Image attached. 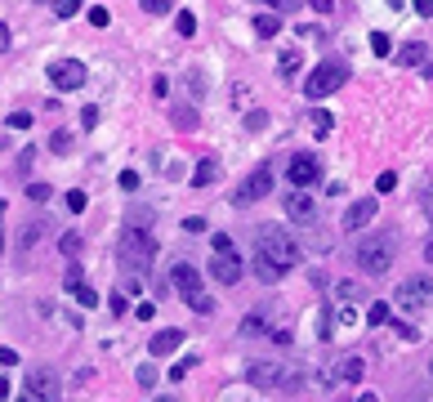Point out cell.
I'll return each mask as SVG.
<instances>
[{"instance_id": "obj_1", "label": "cell", "mask_w": 433, "mask_h": 402, "mask_svg": "<svg viewBox=\"0 0 433 402\" xmlns=\"http://www.w3.org/2000/svg\"><path fill=\"white\" fill-rule=\"evenodd\" d=\"M255 250L263 255V260H273L282 273L299 264V241L286 233L282 224H259V228H255Z\"/></svg>"}, {"instance_id": "obj_2", "label": "cell", "mask_w": 433, "mask_h": 402, "mask_svg": "<svg viewBox=\"0 0 433 402\" xmlns=\"http://www.w3.org/2000/svg\"><path fill=\"white\" fill-rule=\"evenodd\" d=\"M116 260H121L130 273H143V268H152L156 260V237L152 228H121V237H116Z\"/></svg>"}, {"instance_id": "obj_3", "label": "cell", "mask_w": 433, "mask_h": 402, "mask_svg": "<svg viewBox=\"0 0 433 402\" xmlns=\"http://www.w3.org/2000/svg\"><path fill=\"white\" fill-rule=\"evenodd\" d=\"M393 260H398V237L393 233H376V237H366L362 246H357V268H362L366 277L389 273Z\"/></svg>"}, {"instance_id": "obj_4", "label": "cell", "mask_w": 433, "mask_h": 402, "mask_svg": "<svg viewBox=\"0 0 433 402\" xmlns=\"http://www.w3.org/2000/svg\"><path fill=\"white\" fill-rule=\"evenodd\" d=\"M214 246V260H210V277L214 282H224V286H237L242 282V255H237V246H233V237H214L210 241Z\"/></svg>"}, {"instance_id": "obj_5", "label": "cell", "mask_w": 433, "mask_h": 402, "mask_svg": "<svg viewBox=\"0 0 433 402\" xmlns=\"http://www.w3.org/2000/svg\"><path fill=\"white\" fill-rule=\"evenodd\" d=\"M344 81H348V67L340 63V58H327V63H317L312 76L304 81V94H308V99H327V94H335Z\"/></svg>"}, {"instance_id": "obj_6", "label": "cell", "mask_w": 433, "mask_h": 402, "mask_svg": "<svg viewBox=\"0 0 433 402\" xmlns=\"http://www.w3.org/2000/svg\"><path fill=\"white\" fill-rule=\"evenodd\" d=\"M246 380L255 384V389H286L291 367H282V362H250V367H246Z\"/></svg>"}, {"instance_id": "obj_7", "label": "cell", "mask_w": 433, "mask_h": 402, "mask_svg": "<svg viewBox=\"0 0 433 402\" xmlns=\"http://www.w3.org/2000/svg\"><path fill=\"white\" fill-rule=\"evenodd\" d=\"M317 175H322V161L312 152H295L291 166H286V179H291V188H299V192L308 184H317Z\"/></svg>"}, {"instance_id": "obj_8", "label": "cell", "mask_w": 433, "mask_h": 402, "mask_svg": "<svg viewBox=\"0 0 433 402\" xmlns=\"http://www.w3.org/2000/svg\"><path fill=\"white\" fill-rule=\"evenodd\" d=\"M268 192H273V170L259 166L255 175H246V184L233 192V201H237V206H250V201H263Z\"/></svg>"}, {"instance_id": "obj_9", "label": "cell", "mask_w": 433, "mask_h": 402, "mask_svg": "<svg viewBox=\"0 0 433 402\" xmlns=\"http://www.w3.org/2000/svg\"><path fill=\"white\" fill-rule=\"evenodd\" d=\"M50 81L54 90H81L85 85V63L81 58H58V63H50Z\"/></svg>"}, {"instance_id": "obj_10", "label": "cell", "mask_w": 433, "mask_h": 402, "mask_svg": "<svg viewBox=\"0 0 433 402\" xmlns=\"http://www.w3.org/2000/svg\"><path fill=\"white\" fill-rule=\"evenodd\" d=\"M170 282H174V290H179V295H184L188 304L206 300V290H201V273H197L192 264H184V260H179V264L170 268Z\"/></svg>"}, {"instance_id": "obj_11", "label": "cell", "mask_w": 433, "mask_h": 402, "mask_svg": "<svg viewBox=\"0 0 433 402\" xmlns=\"http://www.w3.org/2000/svg\"><path fill=\"white\" fill-rule=\"evenodd\" d=\"M27 394L36 402H58V375L50 367H32L27 371Z\"/></svg>"}, {"instance_id": "obj_12", "label": "cell", "mask_w": 433, "mask_h": 402, "mask_svg": "<svg viewBox=\"0 0 433 402\" xmlns=\"http://www.w3.org/2000/svg\"><path fill=\"white\" fill-rule=\"evenodd\" d=\"M433 300V282L429 277H406V282L398 286V304L402 309H420V304Z\"/></svg>"}, {"instance_id": "obj_13", "label": "cell", "mask_w": 433, "mask_h": 402, "mask_svg": "<svg viewBox=\"0 0 433 402\" xmlns=\"http://www.w3.org/2000/svg\"><path fill=\"white\" fill-rule=\"evenodd\" d=\"M376 210H380V201H376V197L353 201V206L344 210V233H357V228H366L371 219H376Z\"/></svg>"}, {"instance_id": "obj_14", "label": "cell", "mask_w": 433, "mask_h": 402, "mask_svg": "<svg viewBox=\"0 0 433 402\" xmlns=\"http://www.w3.org/2000/svg\"><path fill=\"white\" fill-rule=\"evenodd\" d=\"M286 219H291V224H312V219H317V206H312L308 192L291 188V197H286Z\"/></svg>"}, {"instance_id": "obj_15", "label": "cell", "mask_w": 433, "mask_h": 402, "mask_svg": "<svg viewBox=\"0 0 433 402\" xmlns=\"http://www.w3.org/2000/svg\"><path fill=\"white\" fill-rule=\"evenodd\" d=\"M179 344H184V331H179V326H165V331H156V335H152L148 353H152V358H161V353H174Z\"/></svg>"}, {"instance_id": "obj_16", "label": "cell", "mask_w": 433, "mask_h": 402, "mask_svg": "<svg viewBox=\"0 0 433 402\" xmlns=\"http://www.w3.org/2000/svg\"><path fill=\"white\" fill-rule=\"evenodd\" d=\"M398 63H402V67H425V63H429V45H420V41L402 45V50H398Z\"/></svg>"}, {"instance_id": "obj_17", "label": "cell", "mask_w": 433, "mask_h": 402, "mask_svg": "<svg viewBox=\"0 0 433 402\" xmlns=\"http://www.w3.org/2000/svg\"><path fill=\"white\" fill-rule=\"evenodd\" d=\"M214 175H219V161H214V156H201L197 170H192V184L206 188V184H214Z\"/></svg>"}, {"instance_id": "obj_18", "label": "cell", "mask_w": 433, "mask_h": 402, "mask_svg": "<svg viewBox=\"0 0 433 402\" xmlns=\"http://www.w3.org/2000/svg\"><path fill=\"white\" fill-rule=\"evenodd\" d=\"M299 67H304V54H299V50H282V58H277V72H282V81H291Z\"/></svg>"}, {"instance_id": "obj_19", "label": "cell", "mask_w": 433, "mask_h": 402, "mask_svg": "<svg viewBox=\"0 0 433 402\" xmlns=\"http://www.w3.org/2000/svg\"><path fill=\"white\" fill-rule=\"evenodd\" d=\"M277 32H282L277 14H255V36H259V41H273Z\"/></svg>"}, {"instance_id": "obj_20", "label": "cell", "mask_w": 433, "mask_h": 402, "mask_svg": "<svg viewBox=\"0 0 433 402\" xmlns=\"http://www.w3.org/2000/svg\"><path fill=\"white\" fill-rule=\"evenodd\" d=\"M250 268H255V277H259V282H277V277H282V268L273 264V260H263L259 250H255V264H250Z\"/></svg>"}, {"instance_id": "obj_21", "label": "cell", "mask_w": 433, "mask_h": 402, "mask_svg": "<svg viewBox=\"0 0 433 402\" xmlns=\"http://www.w3.org/2000/svg\"><path fill=\"white\" fill-rule=\"evenodd\" d=\"M174 32L184 36V41H192V36H197V14H192V9H179V14H174Z\"/></svg>"}, {"instance_id": "obj_22", "label": "cell", "mask_w": 433, "mask_h": 402, "mask_svg": "<svg viewBox=\"0 0 433 402\" xmlns=\"http://www.w3.org/2000/svg\"><path fill=\"white\" fill-rule=\"evenodd\" d=\"M371 54H376V58H389V54H393V41H389L384 32H371Z\"/></svg>"}, {"instance_id": "obj_23", "label": "cell", "mask_w": 433, "mask_h": 402, "mask_svg": "<svg viewBox=\"0 0 433 402\" xmlns=\"http://www.w3.org/2000/svg\"><path fill=\"white\" fill-rule=\"evenodd\" d=\"M308 126H312V134H317V139H327V134H331V116L317 107V112H308Z\"/></svg>"}, {"instance_id": "obj_24", "label": "cell", "mask_w": 433, "mask_h": 402, "mask_svg": "<svg viewBox=\"0 0 433 402\" xmlns=\"http://www.w3.org/2000/svg\"><path fill=\"white\" fill-rule=\"evenodd\" d=\"M384 322H389V304L376 300V304L366 309V326H384Z\"/></svg>"}, {"instance_id": "obj_25", "label": "cell", "mask_w": 433, "mask_h": 402, "mask_svg": "<svg viewBox=\"0 0 433 402\" xmlns=\"http://www.w3.org/2000/svg\"><path fill=\"white\" fill-rule=\"evenodd\" d=\"M362 371H366V367H362V358H344V367H340V375H344V380H353V384L362 380Z\"/></svg>"}, {"instance_id": "obj_26", "label": "cell", "mask_w": 433, "mask_h": 402, "mask_svg": "<svg viewBox=\"0 0 433 402\" xmlns=\"http://www.w3.org/2000/svg\"><path fill=\"white\" fill-rule=\"evenodd\" d=\"M135 380H139L143 389H152V384H156V362H143V367L135 371Z\"/></svg>"}, {"instance_id": "obj_27", "label": "cell", "mask_w": 433, "mask_h": 402, "mask_svg": "<svg viewBox=\"0 0 433 402\" xmlns=\"http://www.w3.org/2000/svg\"><path fill=\"white\" fill-rule=\"evenodd\" d=\"M27 201L45 206V201H50V184H27Z\"/></svg>"}, {"instance_id": "obj_28", "label": "cell", "mask_w": 433, "mask_h": 402, "mask_svg": "<svg viewBox=\"0 0 433 402\" xmlns=\"http://www.w3.org/2000/svg\"><path fill=\"white\" fill-rule=\"evenodd\" d=\"M393 188H398V175H393V170L376 175V192H393Z\"/></svg>"}, {"instance_id": "obj_29", "label": "cell", "mask_w": 433, "mask_h": 402, "mask_svg": "<svg viewBox=\"0 0 433 402\" xmlns=\"http://www.w3.org/2000/svg\"><path fill=\"white\" fill-rule=\"evenodd\" d=\"M85 18H90V27H107V22H112V14H107L103 5H94V9H90Z\"/></svg>"}, {"instance_id": "obj_30", "label": "cell", "mask_w": 433, "mask_h": 402, "mask_svg": "<svg viewBox=\"0 0 433 402\" xmlns=\"http://www.w3.org/2000/svg\"><path fill=\"white\" fill-rule=\"evenodd\" d=\"M50 148H54V152H71V134H67V130L50 134Z\"/></svg>"}, {"instance_id": "obj_31", "label": "cell", "mask_w": 433, "mask_h": 402, "mask_svg": "<svg viewBox=\"0 0 433 402\" xmlns=\"http://www.w3.org/2000/svg\"><path fill=\"white\" fill-rule=\"evenodd\" d=\"M9 130H32V112H9Z\"/></svg>"}, {"instance_id": "obj_32", "label": "cell", "mask_w": 433, "mask_h": 402, "mask_svg": "<svg viewBox=\"0 0 433 402\" xmlns=\"http://www.w3.org/2000/svg\"><path fill=\"white\" fill-rule=\"evenodd\" d=\"M58 250H63L67 260H76V255H81V237H76V233H67V237H63V246H58Z\"/></svg>"}, {"instance_id": "obj_33", "label": "cell", "mask_w": 433, "mask_h": 402, "mask_svg": "<svg viewBox=\"0 0 433 402\" xmlns=\"http://www.w3.org/2000/svg\"><path fill=\"white\" fill-rule=\"evenodd\" d=\"M76 9H81V0H54V14L58 18H71Z\"/></svg>"}, {"instance_id": "obj_34", "label": "cell", "mask_w": 433, "mask_h": 402, "mask_svg": "<svg viewBox=\"0 0 433 402\" xmlns=\"http://www.w3.org/2000/svg\"><path fill=\"white\" fill-rule=\"evenodd\" d=\"M85 201H90V197H85L81 188H71V192H67V210H76V215H81V210H85Z\"/></svg>"}, {"instance_id": "obj_35", "label": "cell", "mask_w": 433, "mask_h": 402, "mask_svg": "<svg viewBox=\"0 0 433 402\" xmlns=\"http://www.w3.org/2000/svg\"><path fill=\"white\" fill-rule=\"evenodd\" d=\"M143 14H170V0H143Z\"/></svg>"}, {"instance_id": "obj_36", "label": "cell", "mask_w": 433, "mask_h": 402, "mask_svg": "<svg viewBox=\"0 0 433 402\" xmlns=\"http://www.w3.org/2000/svg\"><path fill=\"white\" fill-rule=\"evenodd\" d=\"M174 126L192 130V126H197V112H192V107H179V112H174Z\"/></svg>"}, {"instance_id": "obj_37", "label": "cell", "mask_w": 433, "mask_h": 402, "mask_svg": "<svg viewBox=\"0 0 433 402\" xmlns=\"http://www.w3.org/2000/svg\"><path fill=\"white\" fill-rule=\"evenodd\" d=\"M36 237H41V224H27V228H22V237H18V246H22V250H27V246H32V241H36Z\"/></svg>"}, {"instance_id": "obj_38", "label": "cell", "mask_w": 433, "mask_h": 402, "mask_svg": "<svg viewBox=\"0 0 433 402\" xmlns=\"http://www.w3.org/2000/svg\"><path fill=\"white\" fill-rule=\"evenodd\" d=\"M192 362H197V358H184V362H174V367H170V380H174V384L188 375V367H192Z\"/></svg>"}, {"instance_id": "obj_39", "label": "cell", "mask_w": 433, "mask_h": 402, "mask_svg": "<svg viewBox=\"0 0 433 402\" xmlns=\"http://www.w3.org/2000/svg\"><path fill=\"white\" fill-rule=\"evenodd\" d=\"M0 367H5V371H9V367H18V349H9V344L0 349Z\"/></svg>"}, {"instance_id": "obj_40", "label": "cell", "mask_w": 433, "mask_h": 402, "mask_svg": "<svg viewBox=\"0 0 433 402\" xmlns=\"http://www.w3.org/2000/svg\"><path fill=\"white\" fill-rule=\"evenodd\" d=\"M76 300H81V309H94V304H99V295H94L90 286H81V290H76Z\"/></svg>"}, {"instance_id": "obj_41", "label": "cell", "mask_w": 433, "mask_h": 402, "mask_svg": "<svg viewBox=\"0 0 433 402\" xmlns=\"http://www.w3.org/2000/svg\"><path fill=\"white\" fill-rule=\"evenodd\" d=\"M121 188H125V192L139 188V170H121Z\"/></svg>"}, {"instance_id": "obj_42", "label": "cell", "mask_w": 433, "mask_h": 402, "mask_svg": "<svg viewBox=\"0 0 433 402\" xmlns=\"http://www.w3.org/2000/svg\"><path fill=\"white\" fill-rule=\"evenodd\" d=\"M107 304H112V313H116V318H125V313H130V300H125V295H112Z\"/></svg>"}, {"instance_id": "obj_43", "label": "cell", "mask_w": 433, "mask_h": 402, "mask_svg": "<svg viewBox=\"0 0 433 402\" xmlns=\"http://www.w3.org/2000/svg\"><path fill=\"white\" fill-rule=\"evenodd\" d=\"M263 126H268V116H263V112H246V130H263Z\"/></svg>"}, {"instance_id": "obj_44", "label": "cell", "mask_w": 433, "mask_h": 402, "mask_svg": "<svg viewBox=\"0 0 433 402\" xmlns=\"http://www.w3.org/2000/svg\"><path fill=\"white\" fill-rule=\"evenodd\" d=\"M411 5H415L420 18H433V0H411Z\"/></svg>"}, {"instance_id": "obj_45", "label": "cell", "mask_w": 433, "mask_h": 402, "mask_svg": "<svg viewBox=\"0 0 433 402\" xmlns=\"http://www.w3.org/2000/svg\"><path fill=\"white\" fill-rule=\"evenodd\" d=\"M255 331H263V318H259V313H250V318H246V335H255Z\"/></svg>"}, {"instance_id": "obj_46", "label": "cell", "mask_w": 433, "mask_h": 402, "mask_svg": "<svg viewBox=\"0 0 433 402\" xmlns=\"http://www.w3.org/2000/svg\"><path fill=\"white\" fill-rule=\"evenodd\" d=\"M9 41H14V36H9V22H0V54H9Z\"/></svg>"}, {"instance_id": "obj_47", "label": "cell", "mask_w": 433, "mask_h": 402, "mask_svg": "<svg viewBox=\"0 0 433 402\" xmlns=\"http://www.w3.org/2000/svg\"><path fill=\"white\" fill-rule=\"evenodd\" d=\"M308 5L317 9V14H331V9H335V0H308Z\"/></svg>"}, {"instance_id": "obj_48", "label": "cell", "mask_w": 433, "mask_h": 402, "mask_svg": "<svg viewBox=\"0 0 433 402\" xmlns=\"http://www.w3.org/2000/svg\"><path fill=\"white\" fill-rule=\"evenodd\" d=\"M255 5H268V9H291L295 0H255Z\"/></svg>"}, {"instance_id": "obj_49", "label": "cell", "mask_w": 433, "mask_h": 402, "mask_svg": "<svg viewBox=\"0 0 433 402\" xmlns=\"http://www.w3.org/2000/svg\"><path fill=\"white\" fill-rule=\"evenodd\" d=\"M32 161H36V148H27V152L18 156V170H32Z\"/></svg>"}, {"instance_id": "obj_50", "label": "cell", "mask_w": 433, "mask_h": 402, "mask_svg": "<svg viewBox=\"0 0 433 402\" xmlns=\"http://www.w3.org/2000/svg\"><path fill=\"white\" fill-rule=\"evenodd\" d=\"M398 335L402 340H420V331H415V326H406V322H398Z\"/></svg>"}, {"instance_id": "obj_51", "label": "cell", "mask_w": 433, "mask_h": 402, "mask_svg": "<svg viewBox=\"0 0 433 402\" xmlns=\"http://www.w3.org/2000/svg\"><path fill=\"white\" fill-rule=\"evenodd\" d=\"M425 215L433 219V192H425Z\"/></svg>"}, {"instance_id": "obj_52", "label": "cell", "mask_w": 433, "mask_h": 402, "mask_svg": "<svg viewBox=\"0 0 433 402\" xmlns=\"http://www.w3.org/2000/svg\"><path fill=\"white\" fill-rule=\"evenodd\" d=\"M152 402H179V398L174 394H161V398H152Z\"/></svg>"}, {"instance_id": "obj_53", "label": "cell", "mask_w": 433, "mask_h": 402, "mask_svg": "<svg viewBox=\"0 0 433 402\" xmlns=\"http://www.w3.org/2000/svg\"><path fill=\"white\" fill-rule=\"evenodd\" d=\"M425 260H429V264H433V241H429V246H425Z\"/></svg>"}, {"instance_id": "obj_54", "label": "cell", "mask_w": 433, "mask_h": 402, "mask_svg": "<svg viewBox=\"0 0 433 402\" xmlns=\"http://www.w3.org/2000/svg\"><path fill=\"white\" fill-rule=\"evenodd\" d=\"M14 402H36V398H32V394H18V398H14Z\"/></svg>"}, {"instance_id": "obj_55", "label": "cell", "mask_w": 433, "mask_h": 402, "mask_svg": "<svg viewBox=\"0 0 433 402\" xmlns=\"http://www.w3.org/2000/svg\"><path fill=\"white\" fill-rule=\"evenodd\" d=\"M429 375H433V362H429Z\"/></svg>"}]
</instances>
